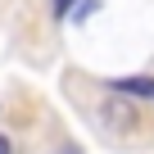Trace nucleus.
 <instances>
[{
    "mask_svg": "<svg viewBox=\"0 0 154 154\" xmlns=\"http://www.w3.org/2000/svg\"><path fill=\"white\" fill-rule=\"evenodd\" d=\"M113 86H118V91H127V95H140V100H154V77H118Z\"/></svg>",
    "mask_w": 154,
    "mask_h": 154,
    "instance_id": "1",
    "label": "nucleus"
},
{
    "mask_svg": "<svg viewBox=\"0 0 154 154\" xmlns=\"http://www.w3.org/2000/svg\"><path fill=\"white\" fill-rule=\"evenodd\" d=\"M72 5H77V0H54V14H59V18H63V14H68V9H72Z\"/></svg>",
    "mask_w": 154,
    "mask_h": 154,
    "instance_id": "2",
    "label": "nucleus"
},
{
    "mask_svg": "<svg viewBox=\"0 0 154 154\" xmlns=\"http://www.w3.org/2000/svg\"><path fill=\"white\" fill-rule=\"evenodd\" d=\"M0 154H9V140H5V136H0Z\"/></svg>",
    "mask_w": 154,
    "mask_h": 154,
    "instance_id": "3",
    "label": "nucleus"
}]
</instances>
